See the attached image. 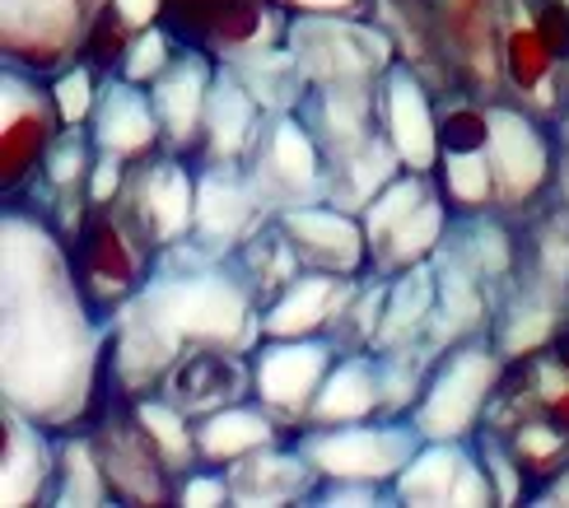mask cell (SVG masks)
I'll return each instance as SVG.
<instances>
[{
    "label": "cell",
    "instance_id": "30bf717a",
    "mask_svg": "<svg viewBox=\"0 0 569 508\" xmlns=\"http://www.w3.org/2000/svg\"><path fill=\"white\" fill-rule=\"evenodd\" d=\"M500 99L551 127L569 108V57L541 33L532 0H500Z\"/></svg>",
    "mask_w": 569,
    "mask_h": 508
},
{
    "label": "cell",
    "instance_id": "277c9868",
    "mask_svg": "<svg viewBox=\"0 0 569 508\" xmlns=\"http://www.w3.org/2000/svg\"><path fill=\"white\" fill-rule=\"evenodd\" d=\"M505 378H509V359L490 346V336H467V341L448 346L430 365V378H425L407 420L416 425L425 444L477 439Z\"/></svg>",
    "mask_w": 569,
    "mask_h": 508
},
{
    "label": "cell",
    "instance_id": "8d00e7d4",
    "mask_svg": "<svg viewBox=\"0 0 569 508\" xmlns=\"http://www.w3.org/2000/svg\"><path fill=\"white\" fill-rule=\"evenodd\" d=\"M477 452H481V462H486V471H490V480H495V499H500V504H523V499L532 495L528 471H523V462L513 457V448H509V439H505L500 429L481 425V429H477Z\"/></svg>",
    "mask_w": 569,
    "mask_h": 508
},
{
    "label": "cell",
    "instance_id": "ac0fdd59",
    "mask_svg": "<svg viewBox=\"0 0 569 508\" xmlns=\"http://www.w3.org/2000/svg\"><path fill=\"white\" fill-rule=\"evenodd\" d=\"M439 99L443 93H435V84L401 57L378 80V127L411 173L439 168Z\"/></svg>",
    "mask_w": 569,
    "mask_h": 508
},
{
    "label": "cell",
    "instance_id": "52a82bcc",
    "mask_svg": "<svg viewBox=\"0 0 569 508\" xmlns=\"http://www.w3.org/2000/svg\"><path fill=\"white\" fill-rule=\"evenodd\" d=\"M299 452L313 462L322 480H369L388 486L407 471V462L420 452V434L407 416H373L355 425H308L295 434Z\"/></svg>",
    "mask_w": 569,
    "mask_h": 508
},
{
    "label": "cell",
    "instance_id": "484cf974",
    "mask_svg": "<svg viewBox=\"0 0 569 508\" xmlns=\"http://www.w3.org/2000/svg\"><path fill=\"white\" fill-rule=\"evenodd\" d=\"M365 276L303 271L262 308V336H337Z\"/></svg>",
    "mask_w": 569,
    "mask_h": 508
},
{
    "label": "cell",
    "instance_id": "83f0119b",
    "mask_svg": "<svg viewBox=\"0 0 569 508\" xmlns=\"http://www.w3.org/2000/svg\"><path fill=\"white\" fill-rule=\"evenodd\" d=\"M229 486H233V504H313L322 476L313 471V462L299 452L295 439H280L248 452L243 462L224 467Z\"/></svg>",
    "mask_w": 569,
    "mask_h": 508
},
{
    "label": "cell",
    "instance_id": "7bdbcfd3",
    "mask_svg": "<svg viewBox=\"0 0 569 508\" xmlns=\"http://www.w3.org/2000/svg\"><path fill=\"white\" fill-rule=\"evenodd\" d=\"M528 504H569V462L551 476V480H541V486L532 490V499Z\"/></svg>",
    "mask_w": 569,
    "mask_h": 508
},
{
    "label": "cell",
    "instance_id": "9c48e42d",
    "mask_svg": "<svg viewBox=\"0 0 569 508\" xmlns=\"http://www.w3.org/2000/svg\"><path fill=\"white\" fill-rule=\"evenodd\" d=\"M112 0H0V66L52 80L80 61L93 23Z\"/></svg>",
    "mask_w": 569,
    "mask_h": 508
},
{
    "label": "cell",
    "instance_id": "d6986e66",
    "mask_svg": "<svg viewBox=\"0 0 569 508\" xmlns=\"http://www.w3.org/2000/svg\"><path fill=\"white\" fill-rule=\"evenodd\" d=\"M220 61L201 52V47L182 42L178 57L163 66V76L150 84V99L163 127V150L197 159L201 140H206V108H210V89H216Z\"/></svg>",
    "mask_w": 569,
    "mask_h": 508
},
{
    "label": "cell",
    "instance_id": "7c38bea8",
    "mask_svg": "<svg viewBox=\"0 0 569 508\" xmlns=\"http://www.w3.org/2000/svg\"><path fill=\"white\" fill-rule=\"evenodd\" d=\"M66 131L52 99V80L33 70H0V191H23Z\"/></svg>",
    "mask_w": 569,
    "mask_h": 508
},
{
    "label": "cell",
    "instance_id": "f546056e",
    "mask_svg": "<svg viewBox=\"0 0 569 508\" xmlns=\"http://www.w3.org/2000/svg\"><path fill=\"white\" fill-rule=\"evenodd\" d=\"M388 416V397H383V365L378 350H341L331 365L322 392L313 401L308 425H355V420H373Z\"/></svg>",
    "mask_w": 569,
    "mask_h": 508
},
{
    "label": "cell",
    "instance_id": "74e56055",
    "mask_svg": "<svg viewBox=\"0 0 569 508\" xmlns=\"http://www.w3.org/2000/svg\"><path fill=\"white\" fill-rule=\"evenodd\" d=\"M178 33L169 29V23H150V29H140L127 47L122 66H117V76H127L131 84H154L163 76V66H169L178 57Z\"/></svg>",
    "mask_w": 569,
    "mask_h": 508
},
{
    "label": "cell",
    "instance_id": "4316f807",
    "mask_svg": "<svg viewBox=\"0 0 569 508\" xmlns=\"http://www.w3.org/2000/svg\"><path fill=\"white\" fill-rule=\"evenodd\" d=\"M267 122H271V112L257 103V93L239 80V70L220 66L216 89H210L206 140H201L197 163H248Z\"/></svg>",
    "mask_w": 569,
    "mask_h": 508
},
{
    "label": "cell",
    "instance_id": "ab89813d",
    "mask_svg": "<svg viewBox=\"0 0 569 508\" xmlns=\"http://www.w3.org/2000/svg\"><path fill=\"white\" fill-rule=\"evenodd\" d=\"M127 159H117V155H99L93 159V173H89V206H108L122 197V187H127Z\"/></svg>",
    "mask_w": 569,
    "mask_h": 508
},
{
    "label": "cell",
    "instance_id": "bcb514c9",
    "mask_svg": "<svg viewBox=\"0 0 569 508\" xmlns=\"http://www.w3.org/2000/svg\"><path fill=\"white\" fill-rule=\"evenodd\" d=\"M556 140H560V150H569V108L560 112V122H556Z\"/></svg>",
    "mask_w": 569,
    "mask_h": 508
},
{
    "label": "cell",
    "instance_id": "d590c367",
    "mask_svg": "<svg viewBox=\"0 0 569 508\" xmlns=\"http://www.w3.org/2000/svg\"><path fill=\"white\" fill-rule=\"evenodd\" d=\"M99 89H103V70L99 66H89L84 57L61 66L52 76V99L61 108V122L66 127H89L93 103H99Z\"/></svg>",
    "mask_w": 569,
    "mask_h": 508
},
{
    "label": "cell",
    "instance_id": "8fae6325",
    "mask_svg": "<svg viewBox=\"0 0 569 508\" xmlns=\"http://www.w3.org/2000/svg\"><path fill=\"white\" fill-rule=\"evenodd\" d=\"M341 346L331 336H262L252 346V397L284 425V434L308 429L313 401L337 365Z\"/></svg>",
    "mask_w": 569,
    "mask_h": 508
},
{
    "label": "cell",
    "instance_id": "ee69618b",
    "mask_svg": "<svg viewBox=\"0 0 569 508\" xmlns=\"http://www.w3.org/2000/svg\"><path fill=\"white\" fill-rule=\"evenodd\" d=\"M551 197L569 210V150H560V163H556V182H551Z\"/></svg>",
    "mask_w": 569,
    "mask_h": 508
},
{
    "label": "cell",
    "instance_id": "836d02e7",
    "mask_svg": "<svg viewBox=\"0 0 569 508\" xmlns=\"http://www.w3.org/2000/svg\"><path fill=\"white\" fill-rule=\"evenodd\" d=\"M52 504L70 508H93V504H112V486L103 476V457L93 429H66L57 434V490Z\"/></svg>",
    "mask_w": 569,
    "mask_h": 508
},
{
    "label": "cell",
    "instance_id": "f35d334b",
    "mask_svg": "<svg viewBox=\"0 0 569 508\" xmlns=\"http://www.w3.org/2000/svg\"><path fill=\"white\" fill-rule=\"evenodd\" d=\"M173 504H187V508H220V504H233V486H229V471L224 467H192L187 476H178V499Z\"/></svg>",
    "mask_w": 569,
    "mask_h": 508
},
{
    "label": "cell",
    "instance_id": "5b68a950",
    "mask_svg": "<svg viewBox=\"0 0 569 508\" xmlns=\"http://www.w3.org/2000/svg\"><path fill=\"white\" fill-rule=\"evenodd\" d=\"M360 220L369 233V276H397L420 261H435L448 225H453V206H448L435 173L401 168L360 210Z\"/></svg>",
    "mask_w": 569,
    "mask_h": 508
},
{
    "label": "cell",
    "instance_id": "e0dca14e",
    "mask_svg": "<svg viewBox=\"0 0 569 508\" xmlns=\"http://www.w3.org/2000/svg\"><path fill=\"white\" fill-rule=\"evenodd\" d=\"M276 220L262 187L252 182L248 163H197V225L192 238L201 248L233 257L248 238Z\"/></svg>",
    "mask_w": 569,
    "mask_h": 508
},
{
    "label": "cell",
    "instance_id": "3957f363",
    "mask_svg": "<svg viewBox=\"0 0 569 508\" xmlns=\"http://www.w3.org/2000/svg\"><path fill=\"white\" fill-rule=\"evenodd\" d=\"M66 248H70V266H76V280L84 289L89 308L108 322L140 295V285L150 280L159 261L154 238L140 229V220L122 201L89 206L80 229L66 238Z\"/></svg>",
    "mask_w": 569,
    "mask_h": 508
},
{
    "label": "cell",
    "instance_id": "603a6c76",
    "mask_svg": "<svg viewBox=\"0 0 569 508\" xmlns=\"http://www.w3.org/2000/svg\"><path fill=\"white\" fill-rule=\"evenodd\" d=\"M93 159H99V150H93L89 140V127H66L57 136V145L47 150L38 178L23 187V191H10V197L29 201L38 215H47L66 238L80 229L84 210H89V173H93Z\"/></svg>",
    "mask_w": 569,
    "mask_h": 508
},
{
    "label": "cell",
    "instance_id": "8992f818",
    "mask_svg": "<svg viewBox=\"0 0 569 508\" xmlns=\"http://www.w3.org/2000/svg\"><path fill=\"white\" fill-rule=\"evenodd\" d=\"M290 52L308 84H378L401 47L373 14H295Z\"/></svg>",
    "mask_w": 569,
    "mask_h": 508
},
{
    "label": "cell",
    "instance_id": "1f68e13d",
    "mask_svg": "<svg viewBox=\"0 0 569 508\" xmlns=\"http://www.w3.org/2000/svg\"><path fill=\"white\" fill-rule=\"evenodd\" d=\"M435 303H439L435 261H420L411 271L388 276V303H383V322H378L373 350H397V346L425 341L430 322H435Z\"/></svg>",
    "mask_w": 569,
    "mask_h": 508
},
{
    "label": "cell",
    "instance_id": "b9f144b4",
    "mask_svg": "<svg viewBox=\"0 0 569 508\" xmlns=\"http://www.w3.org/2000/svg\"><path fill=\"white\" fill-rule=\"evenodd\" d=\"M108 10H112L117 19H122L131 33H140V29H150V23H159V19H163V10H169V0H112Z\"/></svg>",
    "mask_w": 569,
    "mask_h": 508
},
{
    "label": "cell",
    "instance_id": "f6af8a7d",
    "mask_svg": "<svg viewBox=\"0 0 569 508\" xmlns=\"http://www.w3.org/2000/svg\"><path fill=\"white\" fill-rule=\"evenodd\" d=\"M547 355H551V365H560L565 373H569V322L551 336V346H547Z\"/></svg>",
    "mask_w": 569,
    "mask_h": 508
},
{
    "label": "cell",
    "instance_id": "ffe728a7",
    "mask_svg": "<svg viewBox=\"0 0 569 508\" xmlns=\"http://www.w3.org/2000/svg\"><path fill=\"white\" fill-rule=\"evenodd\" d=\"M565 322H569V289L513 271V280L495 295V312H490L486 336L509 365H518V359H532V355L547 350L551 336Z\"/></svg>",
    "mask_w": 569,
    "mask_h": 508
},
{
    "label": "cell",
    "instance_id": "60d3db41",
    "mask_svg": "<svg viewBox=\"0 0 569 508\" xmlns=\"http://www.w3.org/2000/svg\"><path fill=\"white\" fill-rule=\"evenodd\" d=\"M284 14H373V0H276Z\"/></svg>",
    "mask_w": 569,
    "mask_h": 508
},
{
    "label": "cell",
    "instance_id": "4dcf8cb0",
    "mask_svg": "<svg viewBox=\"0 0 569 508\" xmlns=\"http://www.w3.org/2000/svg\"><path fill=\"white\" fill-rule=\"evenodd\" d=\"M280 439H290V434H284V425L257 397L233 401L224 410H210V416L197 420V452L206 467H233V462H243L248 452L280 444Z\"/></svg>",
    "mask_w": 569,
    "mask_h": 508
},
{
    "label": "cell",
    "instance_id": "7a4b0ae2",
    "mask_svg": "<svg viewBox=\"0 0 569 508\" xmlns=\"http://www.w3.org/2000/svg\"><path fill=\"white\" fill-rule=\"evenodd\" d=\"M262 341V299L233 257L197 238L163 248L140 295L112 318V387L122 397L159 392L163 373L192 346L252 350Z\"/></svg>",
    "mask_w": 569,
    "mask_h": 508
},
{
    "label": "cell",
    "instance_id": "2e32d148",
    "mask_svg": "<svg viewBox=\"0 0 569 508\" xmlns=\"http://www.w3.org/2000/svg\"><path fill=\"white\" fill-rule=\"evenodd\" d=\"M392 504L407 508H486L495 499V480L477 452V439H435L392 480Z\"/></svg>",
    "mask_w": 569,
    "mask_h": 508
},
{
    "label": "cell",
    "instance_id": "7402d4cb",
    "mask_svg": "<svg viewBox=\"0 0 569 508\" xmlns=\"http://www.w3.org/2000/svg\"><path fill=\"white\" fill-rule=\"evenodd\" d=\"M159 397H169L192 420L210 416V410H224L233 401H248L252 397V350L192 346L163 373Z\"/></svg>",
    "mask_w": 569,
    "mask_h": 508
},
{
    "label": "cell",
    "instance_id": "9a60e30c",
    "mask_svg": "<svg viewBox=\"0 0 569 508\" xmlns=\"http://www.w3.org/2000/svg\"><path fill=\"white\" fill-rule=\"evenodd\" d=\"M117 201L136 215L159 252L187 243L197 225V159L173 150H154L146 159H136L127 168V187Z\"/></svg>",
    "mask_w": 569,
    "mask_h": 508
},
{
    "label": "cell",
    "instance_id": "d4e9b609",
    "mask_svg": "<svg viewBox=\"0 0 569 508\" xmlns=\"http://www.w3.org/2000/svg\"><path fill=\"white\" fill-rule=\"evenodd\" d=\"M89 140L99 155H117L127 163L163 150V127L150 99V84H131L127 76H103L99 103H93L89 117Z\"/></svg>",
    "mask_w": 569,
    "mask_h": 508
},
{
    "label": "cell",
    "instance_id": "e575fe53",
    "mask_svg": "<svg viewBox=\"0 0 569 508\" xmlns=\"http://www.w3.org/2000/svg\"><path fill=\"white\" fill-rule=\"evenodd\" d=\"M233 261H239V271L248 276L252 295L262 299V308H267L290 280L303 276V261H299V252H295V243H290V233L280 229V220H267L239 252H233Z\"/></svg>",
    "mask_w": 569,
    "mask_h": 508
},
{
    "label": "cell",
    "instance_id": "cb8c5ba5",
    "mask_svg": "<svg viewBox=\"0 0 569 508\" xmlns=\"http://www.w3.org/2000/svg\"><path fill=\"white\" fill-rule=\"evenodd\" d=\"M57 490V429L0 406V504L38 508Z\"/></svg>",
    "mask_w": 569,
    "mask_h": 508
},
{
    "label": "cell",
    "instance_id": "d6a6232c",
    "mask_svg": "<svg viewBox=\"0 0 569 508\" xmlns=\"http://www.w3.org/2000/svg\"><path fill=\"white\" fill-rule=\"evenodd\" d=\"M397 173H401V159L392 150V140L383 131H373L369 140L350 145V150L327 159V201H337V206L360 215Z\"/></svg>",
    "mask_w": 569,
    "mask_h": 508
},
{
    "label": "cell",
    "instance_id": "6da1fadb",
    "mask_svg": "<svg viewBox=\"0 0 569 508\" xmlns=\"http://www.w3.org/2000/svg\"><path fill=\"white\" fill-rule=\"evenodd\" d=\"M112 322L89 308L66 233L29 201L0 210V406L93 429L112 401Z\"/></svg>",
    "mask_w": 569,
    "mask_h": 508
},
{
    "label": "cell",
    "instance_id": "f1b7e54d",
    "mask_svg": "<svg viewBox=\"0 0 569 508\" xmlns=\"http://www.w3.org/2000/svg\"><path fill=\"white\" fill-rule=\"evenodd\" d=\"M295 112L318 136L327 159L383 131L378 127V84H308Z\"/></svg>",
    "mask_w": 569,
    "mask_h": 508
},
{
    "label": "cell",
    "instance_id": "44dd1931",
    "mask_svg": "<svg viewBox=\"0 0 569 508\" xmlns=\"http://www.w3.org/2000/svg\"><path fill=\"white\" fill-rule=\"evenodd\" d=\"M280 229L303 261V271H331V276H369V233L355 210L337 201H308L276 215Z\"/></svg>",
    "mask_w": 569,
    "mask_h": 508
},
{
    "label": "cell",
    "instance_id": "ba28073f",
    "mask_svg": "<svg viewBox=\"0 0 569 508\" xmlns=\"http://www.w3.org/2000/svg\"><path fill=\"white\" fill-rule=\"evenodd\" d=\"M495 117L490 99L443 93L439 99V168L453 215H500V178H495Z\"/></svg>",
    "mask_w": 569,
    "mask_h": 508
},
{
    "label": "cell",
    "instance_id": "5bb4252c",
    "mask_svg": "<svg viewBox=\"0 0 569 508\" xmlns=\"http://www.w3.org/2000/svg\"><path fill=\"white\" fill-rule=\"evenodd\" d=\"M248 173L262 187V197L271 201L276 215L290 206L327 201V155L299 112L271 117L252 159H248Z\"/></svg>",
    "mask_w": 569,
    "mask_h": 508
},
{
    "label": "cell",
    "instance_id": "4fadbf2b",
    "mask_svg": "<svg viewBox=\"0 0 569 508\" xmlns=\"http://www.w3.org/2000/svg\"><path fill=\"white\" fill-rule=\"evenodd\" d=\"M93 439H99L103 476L112 486V504H173L178 499V471L163 462V452L136 420L131 397L112 392L108 410L93 420Z\"/></svg>",
    "mask_w": 569,
    "mask_h": 508
}]
</instances>
